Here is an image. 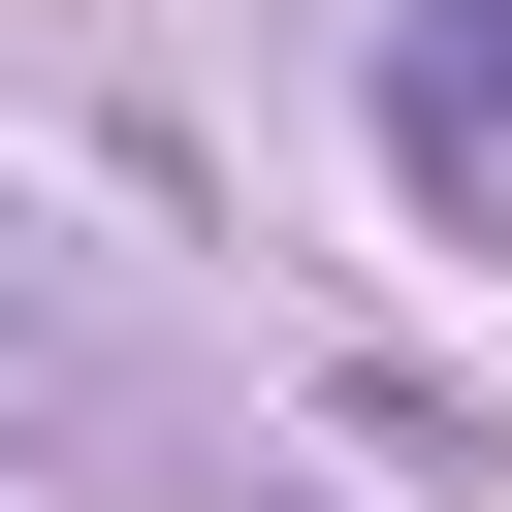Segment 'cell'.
Segmentation results:
<instances>
[{"instance_id":"1","label":"cell","mask_w":512,"mask_h":512,"mask_svg":"<svg viewBox=\"0 0 512 512\" xmlns=\"http://www.w3.org/2000/svg\"><path fill=\"white\" fill-rule=\"evenodd\" d=\"M384 160H416V224H512V128H480V64H384Z\"/></svg>"}]
</instances>
